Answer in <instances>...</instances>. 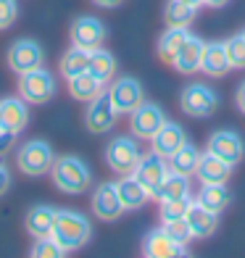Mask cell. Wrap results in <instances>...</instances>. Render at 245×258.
I'll return each instance as SVG.
<instances>
[{
  "label": "cell",
  "mask_w": 245,
  "mask_h": 258,
  "mask_svg": "<svg viewBox=\"0 0 245 258\" xmlns=\"http://www.w3.org/2000/svg\"><path fill=\"white\" fill-rule=\"evenodd\" d=\"M229 69L232 66H229V55H227V45L224 42H206L201 72L208 77H224Z\"/></svg>",
  "instance_id": "cell-23"
},
{
  "label": "cell",
  "mask_w": 245,
  "mask_h": 258,
  "mask_svg": "<svg viewBox=\"0 0 245 258\" xmlns=\"http://www.w3.org/2000/svg\"><path fill=\"white\" fill-rule=\"evenodd\" d=\"M92 214H95L100 221H116L124 214V203L119 198V190H116V182H100L92 192Z\"/></svg>",
  "instance_id": "cell-10"
},
{
  "label": "cell",
  "mask_w": 245,
  "mask_h": 258,
  "mask_svg": "<svg viewBox=\"0 0 245 258\" xmlns=\"http://www.w3.org/2000/svg\"><path fill=\"white\" fill-rule=\"evenodd\" d=\"M208 153H214L219 158H224L227 163H240L245 156V143L235 129H216V132L208 137Z\"/></svg>",
  "instance_id": "cell-14"
},
{
  "label": "cell",
  "mask_w": 245,
  "mask_h": 258,
  "mask_svg": "<svg viewBox=\"0 0 245 258\" xmlns=\"http://www.w3.org/2000/svg\"><path fill=\"white\" fill-rule=\"evenodd\" d=\"M116 190H119V198H121V203L127 211H137V208H143L150 198L148 190L143 187V182H137L135 179V174H124V177L116 182Z\"/></svg>",
  "instance_id": "cell-21"
},
{
  "label": "cell",
  "mask_w": 245,
  "mask_h": 258,
  "mask_svg": "<svg viewBox=\"0 0 245 258\" xmlns=\"http://www.w3.org/2000/svg\"><path fill=\"white\" fill-rule=\"evenodd\" d=\"M156 201H179V198H190V177L188 174H179V171H171L166 174V179L161 182V187L156 190Z\"/></svg>",
  "instance_id": "cell-24"
},
{
  "label": "cell",
  "mask_w": 245,
  "mask_h": 258,
  "mask_svg": "<svg viewBox=\"0 0 245 258\" xmlns=\"http://www.w3.org/2000/svg\"><path fill=\"white\" fill-rule=\"evenodd\" d=\"M229 174H232V163H227L224 158H219V156L206 150L201 156V163H198L195 177L201 179V184H227Z\"/></svg>",
  "instance_id": "cell-20"
},
{
  "label": "cell",
  "mask_w": 245,
  "mask_h": 258,
  "mask_svg": "<svg viewBox=\"0 0 245 258\" xmlns=\"http://www.w3.org/2000/svg\"><path fill=\"white\" fill-rule=\"evenodd\" d=\"M185 253H188V248L174 240L171 234H166L163 227L150 229L143 240V255H148V258H177Z\"/></svg>",
  "instance_id": "cell-15"
},
{
  "label": "cell",
  "mask_w": 245,
  "mask_h": 258,
  "mask_svg": "<svg viewBox=\"0 0 245 258\" xmlns=\"http://www.w3.org/2000/svg\"><path fill=\"white\" fill-rule=\"evenodd\" d=\"M50 177L55 182V187L66 195H82L85 190H90L92 184V174L90 166L79 156H61L53 161Z\"/></svg>",
  "instance_id": "cell-2"
},
{
  "label": "cell",
  "mask_w": 245,
  "mask_h": 258,
  "mask_svg": "<svg viewBox=\"0 0 245 258\" xmlns=\"http://www.w3.org/2000/svg\"><path fill=\"white\" fill-rule=\"evenodd\" d=\"M108 95H111V100H113L119 113H132L137 105L145 100V90L135 77H119L116 82H111Z\"/></svg>",
  "instance_id": "cell-12"
},
{
  "label": "cell",
  "mask_w": 245,
  "mask_h": 258,
  "mask_svg": "<svg viewBox=\"0 0 245 258\" xmlns=\"http://www.w3.org/2000/svg\"><path fill=\"white\" fill-rule=\"evenodd\" d=\"M14 140H16V132H11V129L0 126V156H6L11 148H14Z\"/></svg>",
  "instance_id": "cell-37"
},
{
  "label": "cell",
  "mask_w": 245,
  "mask_h": 258,
  "mask_svg": "<svg viewBox=\"0 0 245 258\" xmlns=\"http://www.w3.org/2000/svg\"><path fill=\"white\" fill-rule=\"evenodd\" d=\"M132 174H135L137 182H143V187H145L150 195H156V190L161 187V182L166 179V174H169V161L163 158V156H158L156 150H150L148 156L140 158L137 169Z\"/></svg>",
  "instance_id": "cell-13"
},
{
  "label": "cell",
  "mask_w": 245,
  "mask_h": 258,
  "mask_svg": "<svg viewBox=\"0 0 245 258\" xmlns=\"http://www.w3.org/2000/svg\"><path fill=\"white\" fill-rule=\"evenodd\" d=\"M188 34H190L188 27H169V29L158 37V55H161L163 63H169V66L174 63V58H177L182 42L188 40Z\"/></svg>",
  "instance_id": "cell-25"
},
{
  "label": "cell",
  "mask_w": 245,
  "mask_h": 258,
  "mask_svg": "<svg viewBox=\"0 0 245 258\" xmlns=\"http://www.w3.org/2000/svg\"><path fill=\"white\" fill-rule=\"evenodd\" d=\"M185 143H188V135H185V129L179 124H174V121H166L153 137H150L153 150L158 156H163V158H171Z\"/></svg>",
  "instance_id": "cell-17"
},
{
  "label": "cell",
  "mask_w": 245,
  "mask_h": 258,
  "mask_svg": "<svg viewBox=\"0 0 245 258\" xmlns=\"http://www.w3.org/2000/svg\"><path fill=\"white\" fill-rule=\"evenodd\" d=\"M166 121H169V119H166V113H163L161 105L148 103V100H143V103H140L137 108L130 113V129H132V135H135L137 140H150Z\"/></svg>",
  "instance_id": "cell-8"
},
{
  "label": "cell",
  "mask_w": 245,
  "mask_h": 258,
  "mask_svg": "<svg viewBox=\"0 0 245 258\" xmlns=\"http://www.w3.org/2000/svg\"><path fill=\"white\" fill-rule=\"evenodd\" d=\"M227 45V55H229V66L232 69H245V37L242 32L235 34V37L224 40Z\"/></svg>",
  "instance_id": "cell-34"
},
{
  "label": "cell",
  "mask_w": 245,
  "mask_h": 258,
  "mask_svg": "<svg viewBox=\"0 0 245 258\" xmlns=\"http://www.w3.org/2000/svg\"><path fill=\"white\" fill-rule=\"evenodd\" d=\"M195 201H201L214 214H221L232 203V192L227 184H201V192H198Z\"/></svg>",
  "instance_id": "cell-27"
},
{
  "label": "cell",
  "mask_w": 245,
  "mask_h": 258,
  "mask_svg": "<svg viewBox=\"0 0 245 258\" xmlns=\"http://www.w3.org/2000/svg\"><path fill=\"white\" fill-rule=\"evenodd\" d=\"M100 92H103V82L95 79L90 72L77 74V77L69 79V95H72L74 100H85V103H90L92 98H98Z\"/></svg>",
  "instance_id": "cell-26"
},
{
  "label": "cell",
  "mask_w": 245,
  "mask_h": 258,
  "mask_svg": "<svg viewBox=\"0 0 245 258\" xmlns=\"http://www.w3.org/2000/svg\"><path fill=\"white\" fill-rule=\"evenodd\" d=\"M242 37H245V29H242Z\"/></svg>",
  "instance_id": "cell-43"
},
{
  "label": "cell",
  "mask_w": 245,
  "mask_h": 258,
  "mask_svg": "<svg viewBox=\"0 0 245 258\" xmlns=\"http://www.w3.org/2000/svg\"><path fill=\"white\" fill-rule=\"evenodd\" d=\"M8 58V69L14 74H27L32 69H40L45 63V53L34 40H16L6 53Z\"/></svg>",
  "instance_id": "cell-9"
},
{
  "label": "cell",
  "mask_w": 245,
  "mask_h": 258,
  "mask_svg": "<svg viewBox=\"0 0 245 258\" xmlns=\"http://www.w3.org/2000/svg\"><path fill=\"white\" fill-rule=\"evenodd\" d=\"M119 111H116V105L111 100L108 92H100L98 98H92L87 111H85V126L87 132L92 135H106L111 132V129L116 126V121H119Z\"/></svg>",
  "instance_id": "cell-7"
},
{
  "label": "cell",
  "mask_w": 245,
  "mask_h": 258,
  "mask_svg": "<svg viewBox=\"0 0 245 258\" xmlns=\"http://www.w3.org/2000/svg\"><path fill=\"white\" fill-rule=\"evenodd\" d=\"M50 237L61 245L66 253L79 250L82 245H87V240L92 237V224L85 214L79 211H55V224H53V234Z\"/></svg>",
  "instance_id": "cell-1"
},
{
  "label": "cell",
  "mask_w": 245,
  "mask_h": 258,
  "mask_svg": "<svg viewBox=\"0 0 245 258\" xmlns=\"http://www.w3.org/2000/svg\"><path fill=\"white\" fill-rule=\"evenodd\" d=\"M72 45L77 48H85V50H95L103 48V40H106V24L95 16H79L72 21Z\"/></svg>",
  "instance_id": "cell-11"
},
{
  "label": "cell",
  "mask_w": 245,
  "mask_h": 258,
  "mask_svg": "<svg viewBox=\"0 0 245 258\" xmlns=\"http://www.w3.org/2000/svg\"><path fill=\"white\" fill-rule=\"evenodd\" d=\"M163 229H166V234H171L177 242H182V245H188L190 240H193V234H190V227H188V221L185 219H174V221H163L161 224Z\"/></svg>",
  "instance_id": "cell-35"
},
{
  "label": "cell",
  "mask_w": 245,
  "mask_h": 258,
  "mask_svg": "<svg viewBox=\"0 0 245 258\" xmlns=\"http://www.w3.org/2000/svg\"><path fill=\"white\" fill-rule=\"evenodd\" d=\"M193 198H179V201H161V224L163 221H174V219H185V211H188Z\"/></svg>",
  "instance_id": "cell-33"
},
{
  "label": "cell",
  "mask_w": 245,
  "mask_h": 258,
  "mask_svg": "<svg viewBox=\"0 0 245 258\" xmlns=\"http://www.w3.org/2000/svg\"><path fill=\"white\" fill-rule=\"evenodd\" d=\"M16 16H19V3L16 0H0V29L14 27Z\"/></svg>",
  "instance_id": "cell-36"
},
{
  "label": "cell",
  "mask_w": 245,
  "mask_h": 258,
  "mask_svg": "<svg viewBox=\"0 0 245 258\" xmlns=\"http://www.w3.org/2000/svg\"><path fill=\"white\" fill-rule=\"evenodd\" d=\"M0 158H3V156H0ZM8 190H11V169L0 161V198H3Z\"/></svg>",
  "instance_id": "cell-38"
},
{
  "label": "cell",
  "mask_w": 245,
  "mask_h": 258,
  "mask_svg": "<svg viewBox=\"0 0 245 258\" xmlns=\"http://www.w3.org/2000/svg\"><path fill=\"white\" fill-rule=\"evenodd\" d=\"M55 77L50 72H45V69H32V72L27 74H19V95L24 98L27 103H34V105H40V103H48L53 95H55Z\"/></svg>",
  "instance_id": "cell-6"
},
{
  "label": "cell",
  "mask_w": 245,
  "mask_h": 258,
  "mask_svg": "<svg viewBox=\"0 0 245 258\" xmlns=\"http://www.w3.org/2000/svg\"><path fill=\"white\" fill-rule=\"evenodd\" d=\"M235 105H237V111L240 113H245V82L237 87V92H235Z\"/></svg>",
  "instance_id": "cell-39"
},
{
  "label": "cell",
  "mask_w": 245,
  "mask_h": 258,
  "mask_svg": "<svg viewBox=\"0 0 245 258\" xmlns=\"http://www.w3.org/2000/svg\"><path fill=\"white\" fill-rule=\"evenodd\" d=\"M203 50H206V42L198 37V34H188V40L182 42V48L174 58V69H177L179 74H195L198 69H201V61H203Z\"/></svg>",
  "instance_id": "cell-18"
},
{
  "label": "cell",
  "mask_w": 245,
  "mask_h": 258,
  "mask_svg": "<svg viewBox=\"0 0 245 258\" xmlns=\"http://www.w3.org/2000/svg\"><path fill=\"white\" fill-rule=\"evenodd\" d=\"M29 255L32 258H61V255H66V250L53 237H40V240H34Z\"/></svg>",
  "instance_id": "cell-32"
},
{
  "label": "cell",
  "mask_w": 245,
  "mask_h": 258,
  "mask_svg": "<svg viewBox=\"0 0 245 258\" xmlns=\"http://www.w3.org/2000/svg\"><path fill=\"white\" fill-rule=\"evenodd\" d=\"M185 3H190V6H195V8H201V6H203V0H185Z\"/></svg>",
  "instance_id": "cell-42"
},
{
  "label": "cell",
  "mask_w": 245,
  "mask_h": 258,
  "mask_svg": "<svg viewBox=\"0 0 245 258\" xmlns=\"http://www.w3.org/2000/svg\"><path fill=\"white\" fill-rule=\"evenodd\" d=\"M24 224H27V232L32 234L34 240L50 237V234H53V224H55V208H50V206H32L27 211Z\"/></svg>",
  "instance_id": "cell-22"
},
{
  "label": "cell",
  "mask_w": 245,
  "mask_h": 258,
  "mask_svg": "<svg viewBox=\"0 0 245 258\" xmlns=\"http://www.w3.org/2000/svg\"><path fill=\"white\" fill-rule=\"evenodd\" d=\"M219 105H221L219 92L211 85H203V82H190L179 92V108L193 119H208L219 111Z\"/></svg>",
  "instance_id": "cell-3"
},
{
  "label": "cell",
  "mask_w": 245,
  "mask_h": 258,
  "mask_svg": "<svg viewBox=\"0 0 245 258\" xmlns=\"http://www.w3.org/2000/svg\"><path fill=\"white\" fill-rule=\"evenodd\" d=\"M201 156H203V153H201L195 145L185 143L177 153H174L171 158H166V161H169V169H171V171H179V174H188V177H193V174L198 171Z\"/></svg>",
  "instance_id": "cell-29"
},
{
  "label": "cell",
  "mask_w": 245,
  "mask_h": 258,
  "mask_svg": "<svg viewBox=\"0 0 245 258\" xmlns=\"http://www.w3.org/2000/svg\"><path fill=\"white\" fill-rule=\"evenodd\" d=\"M92 3H95L98 8H119L124 0H92Z\"/></svg>",
  "instance_id": "cell-40"
},
{
  "label": "cell",
  "mask_w": 245,
  "mask_h": 258,
  "mask_svg": "<svg viewBox=\"0 0 245 258\" xmlns=\"http://www.w3.org/2000/svg\"><path fill=\"white\" fill-rule=\"evenodd\" d=\"M185 221H188V227H190L193 240H206V237H211V234L216 232L219 214L208 211L201 201H190L188 211H185Z\"/></svg>",
  "instance_id": "cell-16"
},
{
  "label": "cell",
  "mask_w": 245,
  "mask_h": 258,
  "mask_svg": "<svg viewBox=\"0 0 245 258\" xmlns=\"http://www.w3.org/2000/svg\"><path fill=\"white\" fill-rule=\"evenodd\" d=\"M53 161H55V153L45 140H29V143L19 148V156H16L19 169L27 177H42V174H48L53 169Z\"/></svg>",
  "instance_id": "cell-4"
},
{
  "label": "cell",
  "mask_w": 245,
  "mask_h": 258,
  "mask_svg": "<svg viewBox=\"0 0 245 258\" xmlns=\"http://www.w3.org/2000/svg\"><path fill=\"white\" fill-rule=\"evenodd\" d=\"M195 6L185 3V0H166L163 6V19H166L169 27H190L195 19Z\"/></svg>",
  "instance_id": "cell-31"
},
{
  "label": "cell",
  "mask_w": 245,
  "mask_h": 258,
  "mask_svg": "<svg viewBox=\"0 0 245 258\" xmlns=\"http://www.w3.org/2000/svg\"><path fill=\"white\" fill-rule=\"evenodd\" d=\"M87 69H90V50L72 45V48L64 53V58H61V74L66 79H72L77 74H85Z\"/></svg>",
  "instance_id": "cell-30"
},
{
  "label": "cell",
  "mask_w": 245,
  "mask_h": 258,
  "mask_svg": "<svg viewBox=\"0 0 245 258\" xmlns=\"http://www.w3.org/2000/svg\"><path fill=\"white\" fill-rule=\"evenodd\" d=\"M87 72L95 79H100L103 85H108V82L113 79V74H116V58L106 48L90 50V69H87Z\"/></svg>",
  "instance_id": "cell-28"
},
{
  "label": "cell",
  "mask_w": 245,
  "mask_h": 258,
  "mask_svg": "<svg viewBox=\"0 0 245 258\" xmlns=\"http://www.w3.org/2000/svg\"><path fill=\"white\" fill-rule=\"evenodd\" d=\"M29 124V108L24 98H3L0 100V126L11 132H24Z\"/></svg>",
  "instance_id": "cell-19"
},
{
  "label": "cell",
  "mask_w": 245,
  "mask_h": 258,
  "mask_svg": "<svg viewBox=\"0 0 245 258\" xmlns=\"http://www.w3.org/2000/svg\"><path fill=\"white\" fill-rule=\"evenodd\" d=\"M227 3H229V0H203V6H208V8H221Z\"/></svg>",
  "instance_id": "cell-41"
},
{
  "label": "cell",
  "mask_w": 245,
  "mask_h": 258,
  "mask_svg": "<svg viewBox=\"0 0 245 258\" xmlns=\"http://www.w3.org/2000/svg\"><path fill=\"white\" fill-rule=\"evenodd\" d=\"M140 158H143V150H140L135 135L132 137H127V135L113 137L111 143L106 145V163H108V169L116 171V174H121V177H124V174H132L137 169Z\"/></svg>",
  "instance_id": "cell-5"
}]
</instances>
